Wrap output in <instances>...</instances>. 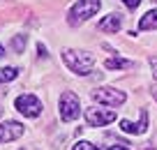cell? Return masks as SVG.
Instances as JSON below:
<instances>
[{"instance_id":"4","label":"cell","mask_w":157,"mask_h":150,"mask_svg":"<svg viewBox=\"0 0 157 150\" xmlns=\"http://www.w3.org/2000/svg\"><path fill=\"white\" fill-rule=\"evenodd\" d=\"M93 99L99 104H106V106H120L127 102V95L123 90H116V88H97L93 92Z\"/></svg>"},{"instance_id":"12","label":"cell","mask_w":157,"mask_h":150,"mask_svg":"<svg viewBox=\"0 0 157 150\" xmlns=\"http://www.w3.org/2000/svg\"><path fill=\"white\" fill-rule=\"evenodd\" d=\"M16 76H19V69H16V67H2V69H0V83L14 81Z\"/></svg>"},{"instance_id":"6","label":"cell","mask_w":157,"mask_h":150,"mask_svg":"<svg viewBox=\"0 0 157 150\" xmlns=\"http://www.w3.org/2000/svg\"><path fill=\"white\" fill-rule=\"evenodd\" d=\"M86 120H88L90 127H104L116 120V111H111V109H88Z\"/></svg>"},{"instance_id":"17","label":"cell","mask_w":157,"mask_h":150,"mask_svg":"<svg viewBox=\"0 0 157 150\" xmlns=\"http://www.w3.org/2000/svg\"><path fill=\"white\" fill-rule=\"evenodd\" d=\"M106 150H129V148H127V145H120V143H118V145H109Z\"/></svg>"},{"instance_id":"5","label":"cell","mask_w":157,"mask_h":150,"mask_svg":"<svg viewBox=\"0 0 157 150\" xmlns=\"http://www.w3.org/2000/svg\"><path fill=\"white\" fill-rule=\"evenodd\" d=\"M14 106H16V111H19L21 116H25V118H37L39 113H42V102H39L35 95H21V97H16Z\"/></svg>"},{"instance_id":"11","label":"cell","mask_w":157,"mask_h":150,"mask_svg":"<svg viewBox=\"0 0 157 150\" xmlns=\"http://www.w3.org/2000/svg\"><path fill=\"white\" fill-rule=\"evenodd\" d=\"M132 63H127L125 58H118L116 53L111 56V58H106V63H104V67L106 69H125V67H129Z\"/></svg>"},{"instance_id":"18","label":"cell","mask_w":157,"mask_h":150,"mask_svg":"<svg viewBox=\"0 0 157 150\" xmlns=\"http://www.w3.org/2000/svg\"><path fill=\"white\" fill-rule=\"evenodd\" d=\"M150 92H152V97L157 99V86H155V88H150Z\"/></svg>"},{"instance_id":"15","label":"cell","mask_w":157,"mask_h":150,"mask_svg":"<svg viewBox=\"0 0 157 150\" xmlns=\"http://www.w3.org/2000/svg\"><path fill=\"white\" fill-rule=\"evenodd\" d=\"M123 2H125L127 7H129V10H136V7L141 5V0H123Z\"/></svg>"},{"instance_id":"19","label":"cell","mask_w":157,"mask_h":150,"mask_svg":"<svg viewBox=\"0 0 157 150\" xmlns=\"http://www.w3.org/2000/svg\"><path fill=\"white\" fill-rule=\"evenodd\" d=\"M2 56H5V48H2V46H0V58H2Z\"/></svg>"},{"instance_id":"10","label":"cell","mask_w":157,"mask_h":150,"mask_svg":"<svg viewBox=\"0 0 157 150\" xmlns=\"http://www.w3.org/2000/svg\"><path fill=\"white\" fill-rule=\"evenodd\" d=\"M139 28L141 30H155L157 28V10L146 12V14L141 16V21H139Z\"/></svg>"},{"instance_id":"13","label":"cell","mask_w":157,"mask_h":150,"mask_svg":"<svg viewBox=\"0 0 157 150\" xmlns=\"http://www.w3.org/2000/svg\"><path fill=\"white\" fill-rule=\"evenodd\" d=\"M23 46H25V37H23V35H19V37L12 39V48H14L16 53H21V51H23Z\"/></svg>"},{"instance_id":"2","label":"cell","mask_w":157,"mask_h":150,"mask_svg":"<svg viewBox=\"0 0 157 150\" xmlns=\"http://www.w3.org/2000/svg\"><path fill=\"white\" fill-rule=\"evenodd\" d=\"M99 0H78V2H74L72 10H69V23L72 25H78L83 23V21H88L90 16H95L99 12Z\"/></svg>"},{"instance_id":"1","label":"cell","mask_w":157,"mask_h":150,"mask_svg":"<svg viewBox=\"0 0 157 150\" xmlns=\"http://www.w3.org/2000/svg\"><path fill=\"white\" fill-rule=\"evenodd\" d=\"M63 60H65V65H67L74 74H78V76L90 74V69H93V65H95L93 53L78 51V48H65L63 51Z\"/></svg>"},{"instance_id":"3","label":"cell","mask_w":157,"mask_h":150,"mask_svg":"<svg viewBox=\"0 0 157 150\" xmlns=\"http://www.w3.org/2000/svg\"><path fill=\"white\" fill-rule=\"evenodd\" d=\"M78 113H81L78 97L74 95V92L65 90L63 95H60V118H63V122H72V120H76Z\"/></svg>"},{"instance_id":"9","label":"cell","mask_w":157,"mask_h":150,"mask_svg":"<svg viewBox=\"0 0 157 150\" xmlns=\"http://www.w3.org/2000/svg\"><path fill=\"white\" fill-rule=\"evenodd\" d=\"M120 25H123V16H118V14H111L99 21V30H104V33H118Z\"/></svg>"},{"instance_id":"14","label":"cell","mask_w":157,"mask_h":150,"mask_svg":"<svg viewBox=\"0 0 157 150\" xmlns=\"http://www.w3.org/2000/svg\"><path fill=\"white\" fill-rule=\"evenodd\" d=\"M72 150H97V145H93V143H88V141H78L76 145H74Z\"/></svg>"},{"instance_id":"16","label":"cell","mask_w":157,"mask_h":150,"mask_svg":"<svg viewBox=\"0 0 157 150\" xmlns=\"http://www.w3.org/2000/svg\"><path fill=\"white\" fill-rule=\"evenodd\" d=\"M150 65H152V76L157 79V58H150Z\"/></svg>"},{"instance_id":"8","label":"cell","mask_w":157,"mask_h":150,"mask_svg":"<svg viewBox=\"0 0 157 150\" xmlns=\"http://www.w3.org/2000/svg\"><path fill=\"white\" fill-rule=\"evenodd\" d=\"M120 129H123L125 134H143V132L148 129V113H146V109L141 111V120H139V122L123 120V122H120Z\"/></svg>"},{"instance_id":"20","label":"cell","mask_w":157,"mask_h":150,"mask_svg":"<svg viewBox=\"0 0 157 150\" xmlns=\"http://www.w3.org/2000/svg\"><path fill=\"white\" fill-rule=\"evenodd\" d=\"M0 113H2V109H0Z\"/></svg>"},{"instance_id":"7","label":"cell","mask_w":157,"mask_h":150,"mask_svg":"<svg viewBox=\"0 0 157 150\" xmlns=\"http://www.w3.org/2000/svg\"><path fill=\"white\" fill-rule=\"evenodd\" d=\"M23 134V125L21 122H5L0 125V143H10V141H16Z\"/></svg>"},{"instance_id":"21","label":"cell","mask_w":157,"mask_h":150,"mask_svg":"<svg viewBox=\"0 0 157 150\" xmlns=\"http://www.w3.org/2000/svg\"><path fill=\"white\" fill-rule=\"evenodd\" d=\"M155 2H157V0H155Z\"/></svg>"}]
</instances>
